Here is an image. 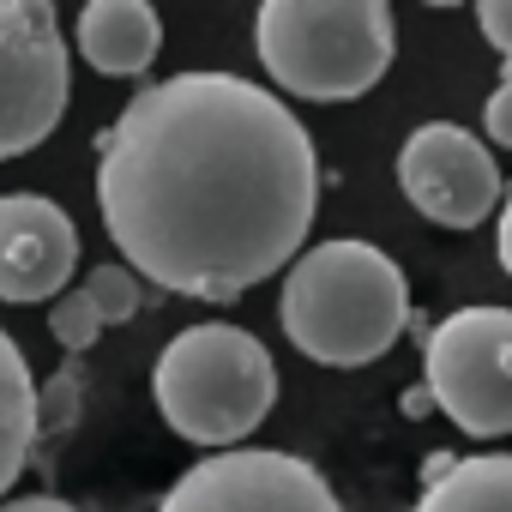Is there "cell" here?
Listing matches in <instances>:
<instances>
[{"label":"cell","instance_id":"6da1fadb","mask_svg":"<svg viewBox=\"0 0 512 512\" xmlns=\"http://www.w3.org/2000/svg\"><path fill=\"white\" fill-rule=\"evenodd\" d=\"M97 205L133 278L235 302L302 253L320 205V157L266 85L175 73L145 85L103 133Z\"/></svg>","mask_w":512,"mask_h":512},{"label":"cell","instance_id":"7a4b0ae2","mask_svg":"<svg viewBox=\"0 0 512 512\" xmlns=\"http://www.w3.org/2000/svg\"><path fill=\"white\" fill-rule=\"evenodd\" d=\"M284 338L320 368H368L410 326V284L386 247L362 235L314 241L278 296Z\"/></svg>","mask_w":512,"mask_h":512},{"label":"cell","instance_id":"3957f363","mask_svg":"<svg viewBox=\"0 0 512 512\" xmlns=\"http://www.w3.org/2000/svg\"><path fill=\"white\" fill-rule=\"evenodd\" d=\"M253 49L278 91L308 103H356L386 79L398 25L386 0H266L253 19Z\"/></svg>","mask_w":512,"mask_h":512},{"label":"cell","instance_id":"277c9868","mask_svg":"<svg viewBox=\"0 0 512 512\" xmlns=\"http://www.w3.org/2000/svg\"><path fill=\"white\" fill-rule=\"evenodd\" d=\"M151 398L181 440L235 452L278 404V362L253 332L205 320L163 344L151 368Z\"/></svg>","mask_w":512,"mask_h":512},{"label":"cell","instance_id":"5b68a950","mask_svg":"<svg viewBox=\"0 0 512 512\" xmlns=\"http://www.w3.org/2000/svg\"><path fill=\"white\" fill-rule=\"evenodd\" d=\"M422 392L470 440L512 434V308H458L428 326Z\"/></svg>","mask_w":512,"mask_h":512},{"label":"cell","instance_id":"8992f818","mask_svg":"<svg viewBox=\"0 0 512 512\" xmlns=\"http://www.w3.org/2000/svg\"><path fill=\"white\" fill-rule=\"evenodd\" d=\"M73 91L67 37L49 0H0V163L37 151Z\"/></svg>","mask_w":512,"mask_h":512},{"label":"cell","instance_id":"52a82bcc","mask_svg":"<svg viewBox=\"0 0 512 512\" xmlns=\"http://www.w3.org/2000/svg\"><path fill=\"white\" fill-rule=\"evenodd\" d=\"M157 512H344V506L308 458L235 446L181 470Z\"/></svg>","mask_w":512,"mask_h":512},{"label":"cell","instance_id":"ba28073f","mask_svg":"<svg viewBox=\"0 0 512 512\" xmlns=\"http://www.w3.org/2000/svg\"><path fill=\"white\" fill-rule=\"evenodd\" d=\"M398 187L440 229H476L506 199L494 151L470 127H458V121H422L404 139V151H398Z\"/></svg>","mask_w":512,"mask_h":512},{"label":"cell","instance_id":"9c48e42d","mask_svg":"<svg viewBox=\"0 0 512 512\" xmlns=\"http://www.w3.org/2000/svg\"><path fill=\"white\" fill-rule=\"evenodd\" d=\"M79 266V229L43 193H0V302H55Z\"/></svg>","mask_w":512,"mask_h":512},{"label":"cell","instance_id":"30bf717a","mask_svg":"<svg viewBox=\"0 0 512 512\" xmlns=\"http://www.w3.org/2000/svg\"><path fill=\"white\" fill-rule=\"evenodd\" d=\"M163 49V19L145 0H91L79 13V55L109 79H139Z\"/></svg>","mask_w":512,"mask_h":512},{"label":"cell","instance_id":"8fae6325","mask_svg":"<svg viewBox=\"0 0 512 512\" xmlns=\"http://www.w3.org/2000/svg\"><path fill=\"white\" fill-rule=\"evenodd\" d=\"M37 428H43V410H37L31 362H25V350L13 344V332L0 326V494L25 476L31 446H37Z\"/></svg>","mask_w":512,"mask_h":512},{"label":"cell","instance_id":"7c38bea8","mask_svg":"<svg viewBox=\"0 0 512 512\" xmlns=\"http://www.w3.org/2000/svg\"><path fill=\"white\" fill-rule=\"evenodd\" d=\"M416 512H512V452L452 458L446 476L422 482Z\"/></svg>","mask_w":512,"mask_h":512},{"label":"cell","instance_id":"4fadbf2b","mask_svg":"<svg viewBox=\"0 0 512 512\" xmlns=\"http://www.w3.org/2000/svg\"><path fill=\"white\" fill-rule=\"evenodd\" d=\"M85 302H91V314H97L103 326H121V320L139 314V278H133L127 266H97V272L85 278Z\"/></svg>","mask_w":512,"mask_h":512},{"label":"cell","instance_id":"5bb4252c","mask_svg":"<svg viewBox=\"0 0 512 512\" xmlns=\"http://www.w3.org/2000/svg\"><path fill=\"white\" fill-rule=\"evenodd\" d=\"M49 332H55V344H67V350H91L97 332H103V320L91 314L85 290H67V296L49 302Z\"/></svg>","mask_w":512,"mask_h":512},{"label":"cell","instance_id":"9a60e30c","mask_svg":"<svg viewBox=\"0 0 512 512\" xmlns=\"http://www.w3.org/2000/svg\"><path fill=\"white\" fill-rule=\"evenodd\" d=\"M482 133H488V145L512 151V61H500V91L482 109Z\"/></svg>","mask_w":512,"mask_h":512},{"label":"cell","instance_id":"2e32d148","mask_svg":"<svg viewBox=\"0 0 512 512\" xmlns=\"http://www.w3.org/2000/svg\"><path fill=\"white\" fill-rule=\"evenodd\" d=\"M476 31L500 49V61H512V0H482V7H476Z\"/></svg>","mask_w":512,"mask_h":512},{"label":"cell","instance_id":"e0dca14e","mask_svg":"<svg viewBox=\"0 0 512 512\" xmlns=\"http://www.w3.org/2000/svg\"><path fill=\"white\" fill-rule=\"evenodd\" d=\"M0 512H85V506H73L61 494H25V500H7Z\"/></svg>","mask_w":512,"mask_h":512},{"label":"cell","instance_id":"ac0fdd59","mask_svg":"<svg viewBox=\"0 0 512 512\" xmlns=\"http://www.w3.org/2000/svg\"><path fill=\"white\" fill-rule=\"evenodd\" d=\"M500 266H506V278H512V187H506V199H500Z\"/></svg>","mask_w":512,"mask_h":512},{"label":"cell","instance_id":"d6986e66","mask_svg":"<svg viewBox=\"0 0 512 512\" xmlns=\"http://www.w3.org/2000/svg\"><path fill=\"white\" fill-rule=\"evenodd\" d=\"M428 410H434V398H428L422 386H416V392H404V416H428Z\"/></svg>","mask_w":512,"mask_h":512}]
</instances>
